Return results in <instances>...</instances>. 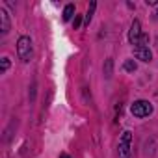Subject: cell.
I'll use <instances>...</instances> for the list:
<instances>
[{
    "instance_id": "obj_11",
    "label": "cell",
    "mask_w": 158,
    "mask_h": 158,
    "mask_svg": "<svg viewBox=\"0 0 158 158\" xmlns=\"http://www.w3.org/2000/svg\"><path fill=\"white\" fill-rule=\"evenodd\" d=\"M80 26V15H76V19H74V28H78Z\"/></svg>"
},
{
    "instance_id": "obj_3",
    "label": "cell",
    "mask_w": 158,
    "mask_h": 158,
    "mask_svg": "<svg viewBox=\"0 0 158 158\" xmlns=\"http://www.w3.org/2000/svg\"><path fill=\"white\" fill-rule=\"evenodd\" d=\"M130 143H132V134L127 130L119 139V158H130Z\"/></svg>"
},
{
    "instance_id": "obj_2",
    "label": "cell",
    "mask_w": 158,
    "mask_h": 158,
    "mask_svg": "<svg viewBox=\"0 0 158 158\" xmlns=\"http://www.w3.org/2000/svg\"><path fill=\"white\" fill-rule=\"evenodd\" d=\"M130 112H132V115H136V117H147V115L152 114V104H151L149 101H136V102L130 106Z\"/></svg>"
},
{
    "instance_id": "obj_10",
    "label": "cell",
    "mask_w": 158,
    "mask_h": 158,
    "mask_svg": "<svg viewBox=\"0 0 158 158\" xmlns=\"http://www.w3.org/2000/svg\"><path fill=\"white\" fill-rule=\"evenodd\" d=\"M8 67H10V58H2V67H0V71L6 73V71H8Z\"/></svg>"
},
{
    "instance_id": "obj_4",
    "label": "cell",
    "mask_w": 158,
    "mask_h": 158,
    "mask_svg": "<svg viewBox=\"0 0 158 158\" xmlns=\"http://www.w3.org/2000/svg\"><path fill=\"white\" fill-rule=\"evenodd\" d=\"M141 37H143V34H141V24H139V21H134V23L130 24V32H128V41L134 45V48L139 45Z\"/></svg>"
},
{
    "instance_id": "obj_6",
    "label": "cell",
    "mask_w": 158,
    "mask_h": 158,
    "mask_svg": "<svg viewBox=\"0 0 158 158\" xmlns=\"http://www.w3.org/2000/svg\"><path fill=\"white\" fill-rule=\"evenodd\" d=\"M0 21H2V34L10 32V19H8V11L0 10Z\"/></svg>"
},
{
    "instance_id": "obj_1",
    "label": "cell",
    "mask_w": 158,
    "mask_h": 158,
    "mask_svg": "<svg viewBox=\"0 0 158 158\" xmlns=\"http://www.w3.org/2000/svg\"><path fill=\"white\" fill-rule=\"evenodd\" d=\"M17 52H19V58L23 61H30L32 56H34V48H32V39L28 35H21L19 41H17Z\"/></svg>"
},
{
    "instance_id": "obj_5",
    "label": "cell",
    "mask_w": 158,
    "mask_h": 158,
    "mask_svg": "<svg viewBox=\"0 0 158 158\" xmlns=\"http://www.w3.org/2000/svg\"><path fill=\"white\" fill-rule=\"evenodd\" d=\"M134 54H136V58L141 60V61H151V58H152L149 47H136V48H134Z\"/></svg>"
},
{
    "instance_id": "obj_7",
    "label": "cell",
    "mask_w": 158,
    "mask_h": 158,
    "mask_svg": "<svg viewBox=\"0 0 158 158\" xmlns=\"http://www.w3.org/2000/svg\"><path fill=\"white\" fill-rule=\"evenodd\" d=\"M73 15H74V6H73V4L65 6V10H63V21H71Z\"/></svg>"
},
{
    "instance_id": "obj_8",
    "label": "cell",
    "mask_w": 158,
    "mask_h": 158,
    "mask_svg": "<svg viewBox=\"0 0 158 158\" xmlns=\"http://www.w3.org/2000/svg\"><path fill=\"white\" fill-rule=\"evenodd\" d=\"M95 8H97V4H95V2H91V4H89V10H88V13H86V24H89V23H91L93 13H95Z\"/></svg>"
},
{
    "instance_id": "obj_12",
    "label": "cell",
    "mask_w": 158,
    "mask_h": 158,
    "mask_svg": "<svg viewBox=\"0 0 158 158\" xmlns=\"http://www.w3.org/2000/svg\"><path fill=\"white\" fill-rule=\"evenodd\" d=\"M60 158H71V156H69V154H65V152H63V154H61V156H60Z\"/></svg>"
},
{
    "instance_id": "obj_9",
    "label": "cell",
    "mask_w": 158,
    "mask_h": 158,
    "mask_svg": "<svg viewBox=\"0 0 158 158\" xmlns=\"http://www.w3.org/2000/svg\"><path fill=\"white\" fill-rule=\"evenodd\" d=\"M125 69H127V71H130V73H132V71H136V61L127 60V61H125Z\"/></svg>"
}]
</instances>
